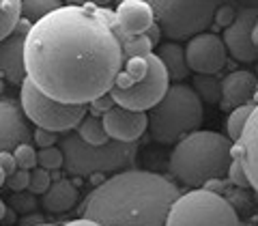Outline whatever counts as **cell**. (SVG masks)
<instances>
[{
    "instance_id": "obj_1",
    "label": "cell",
    "mask_w": 258,
    "mask_h": 226,
    "mask_svg": "<svg viewBox=\"0 0 258 226\" xmlns=\"http://www.w3.org/2000/svg\"><path fill=\"white\" fill-rule=\"evenodd\" d=\"M114 18L99 7L62 5L28 28L24 41L26 78L62 103H91L114 86L123 50Z\"/></svg>"
},
{
    "instance_id": "obj_2",
    "label": "cell",
    "mask_w": 258,
    "mask_h": 226,
    "mask_svg": "<svg viewBox=\"0 0 258 226\" xmlns=\"http://www.w3.org/2000/svg\"><path fill=\"white\" fill-rule=\"evenodd\" d=\"M181 190L168 177L129 168L88 194L82 217L101 226H166Z\"/></svg>"
},
{
    "instance_id": "obj_3",
    "label": "cell",
    "mask_w": 258,
    "mask_h": 226,
    "mask_svg": "<svg viewBox=\"0 0 258 226\" xmlns=\"http://www.w3.org/2000/svg\"><path fill=\"white\" fill-rule=\"evenodd\" d=\"M232 142L217 132H191L176 142L168 168L176 181L189 188H203L211 179H224L230 166Z\"/></svg>"
},
{
    "instance_id": "obj_4",
    "label": "cell",
    "mask_w": 258,
    "mask_h": 226,
    "mask_svg": "<svg viewBox=\"0 0 258 226\" xmlns=\"http://www.w3.org/2000/svg\"><path fill=\"white\" fill-rule=\"evenodd\" d=\"M205 108L191 86L176 82L168 86L166 95L149 112L151 138L161 144H174L183 136L203 125Z\"/></svg>"
},
{
    "instance_id": "obj_5",
    "label": "cell",
    "mask_w": 258,
    "mask_h": 226,
    "mask_svg": "<svg viewBox=\"0 0 258 226\" xmlns=\"http://www.w3.org/2000/svg\"><path fill=\"white\" fill-rule=\"evenodd\" d=\"M62 168L71 177L86 179L101 173H118L127 166L136 164L138 157V142H116L106 144H88L78 136V132H67L60 138Z\"/></svg>"
},
{
    "instance_id": "obj_6",
    "label": "cell",
    "mask_w": 258,
    "mask_h": 226,
    "mask_svg": "<svg viewBox=\"0 0 258 226\" xmlns=\"http://www.w3.org/2000/svg\"><path fill=\"white\" fill-rule=\"evenodd\" d=\"M161 35L183 41L205 32L224 0H147Z\"/></svg>"
},
{
    "instance_id": "obj_7",
    "label": "cell",
    "mask_w": 258,
    "mask_h": 226,
    "mask_svg": "<svg viewBox=\"0 0 258 226\" xmlns=\"http://www.w3.org/2000/svg\"><path fill=\"white\" fill-rule=\"evenodd\" d=\"M166 226H239V215L222 194L194 188L172 203Z\"/></svg>"
},
{
    "instance_id": "obj_8",
    "label": "cell",
    "mask_w": 258,
    "mask_h": 226,
    "mask_svg": "<svg viewBox=\"0 0 258 226\" xmlns=\"http://www.w3.org/2000/svg\"><path fill=\"white\" fill-rule=\"evenodd\" d=\"M20 108L37 127L50 132H71L88 115L86 103H62L47 97L26 78L20 84Z\"/></svg>"
},
{
    "instance_id": "obj_9",
    "label": "cell",
    "mask_w": 258,
    "mask_h": 226,
    "mask_svg": "<svg viewBox=\"0 0 258 226\" xmlns=\"http://www.w3.org/2000/svg\"><path fill=\"white\" fill-rule=\"evenodd\" d=\"M168 86H170V78H168L164 63H161L155 54H149V71L140 82H136L129 88L112 86L108 93L112 99H114L116 106H120V108L147 112L166 95Z\"/></svg>"
},
{
    "instance_id": "obj_10",
    "label": "cell",
    "mask_w": 258,
    "mask_h": 226,
    "mask_svg": "<svg viewBox=\"0 0 258 226\" xmlns=\"http://www.w3.org/2000/svg\"><path fill=\"white\" fill-rule=\"evenodd\" d=\"M226 59H228L226 45L215 32H200L185 45V63H187L189 71H196V74H220L226 67Z\"/></svg>"
},
{
    "instance_id": "obj_11",
    "label": "cell",
    "mask_w": 258,
    "mask_h": 226,
    "mask_svg": "<svg viewBox=\"0 0 258 226\" xmlns=\"http://www.w3.org/2000/svg\"><path fill=\"white\" fill-rule=\"evenodd\" d=\"M258 20V7H243L237 11V18L232 20L228 28H224L222 41L226 45V52L232 54V59L241 63H254L258 61V52L252 43V28Z\"/></svg>"
},
{
    "instance_id": "obj_12",
    "label": "cell",
    "mask_w": 258,
    "mask_h": 226,
    "mask_svg": "<svg viewBox=\"0 0 258 226\" xmlns=\"http://www.w3.org/2000/svg\"><path fill=\"white\" fill-rule=\"evenodd\" d=\"M32 24L28 20H20L9 37L0 41V78L9 80V84H22L26 80L24 69V41Z\"/></svg>"
},
{
    "instance_id": "obj_13",
    "label": "cell",
    "mask_w": 258,
    "mask_h": 226,
    "mask_svg": "<svg viewBox=\"0 0 258 226\" xmlns=\"http://www.w3.org/2000/svg\"><path fill=\"white\" fill-rule=\"evenodd\" d=\"M101 121L110 140H116V142H138L149 127L147 112L127 110L116 106V103L108 112H103Z\"/></svg>"
},
{
    "instance_id": "obj_14",
    "label": "cell",
    "mask_w": 258,
    "mask_h": 226,
    "mask_svg": "<svg viewBox=\"0 0 258 226\" xmlns=\"http://www.w3.org/2000/svg\"><path fill=\"white\" fill-rule=\"evenodd\" d=\"M22 142H30V129L20 101L0 99V151H13Z\"/></svg>"
},
{
    "instance_id": "obj_15",
    "label": "cell",
    "mask_w": 258,
    "mask_h": 226,
    "mask_svg": "<svg viewBox=\"0 0 258 226\" xmlns=\"http://www.w3.org/2000/svg\"><path fill=\"white\" fill-rule=\"evenodd\" d=\"M112 18H114V26L129 37L144 35L155 24L147 0H123L112 13Z\"/></svg>"
},
{
    "instance_id": "obj_16",
    "label": "cell",
    "mask_w": 258,
    "mask_h": 226,
    "mask_svg": "<svg viewBox=\"0 0 258 226\" xmlns=\"http://www.w3.org/2000/svg\"><path fill=\"white\" fill-rule=\"evenodd\" d=\"M237 144H239L241 161H243L249 188L258 194V103L254 106L252 115H249Z\"/></svg>"
},
{
    "instance_id": "obj_17",
    "label": "cell",
    "mask_w": 258,
    "mask_h": 226,
    "mask_svg": "<svg viewBox=\"0 0 258 226\" xmlns=\"http://www.w3.org/2000/svg\"><path fill=\"white\" fill-rule=\"evenodd\" d=\"M256 84H258V78L252 71H245V69L232 71V74H228L222 80V101L220 103L228 110L249 103V99L256 95Z\"/></svg>"
},
{
    "instance_id": "obj_18",
    "label": "cell",
    "mask_w": 258,
    "mask_h": 226,
    "mask_svg": "<svg viewBox=\"0 0 258 226\" xmlns=\"http://www.w3.org/2000/svg\"><path fill=\"white\" fill-rule=\"evenodd\" d=\"M41 205L50 213H67L78 205V185L69 179L52 181L50 188L41 194Z\"/></svg>"
},
{
    "instance_id": "obj_19",
    "label": "cell",
    "mask_w": 258,
    "mask_h": 226,
    "mask_svg": "<svg viewBox=\"0 0 258 226\" xmlns=\"http://www.w3.org/2000/svg\"><path fill=\"white\" fill-rule=\"evenodd\" d=\"M153 54L164 63L170 80L181 82V80H185L189 76V67H187V63H185V47L179 45L176 41H168L164 45H159L157 52H153Z\"/></svg>"
},
{
    "instance_id": "obj_20",
    "label": "cell",
    "mask_w": 258,
    "mask_h": 226,
    "mask_svg": "<svg viewBox=\"0 0 258 226\" xmlns=\"http://www.w3.org/2000/svg\"><path fill=\"white\" fill-rule=\"evenodd\" d=\"M76 129H78V136H80V138H82L84 142H88V144H95V147L110 142V136L106 134V129H103L101 117L86 115V117L78 123Z\"/></svg>"
},
{
    "instance_id": "obj_21",
    "label": "cell",
    "mask_w": 258,
    "mask_h": 226,
    "mask_svg": "<svg viewBox=\"0 0 258 226\" xmlns=\"http://www.w3.org/2000/svg\"><path fill=\"white\" fill-rule=\"evenodd\" d=\"M191 88H194V91H196V95L200 97V101L213 103V106L222 101V80L215 78V76L196 74Z\"/></svg>"
},
{
    "instance_id": "obj_22",
    "label": "cell",
    "mask_w": 258,
    "mask_h": 226,
    "mask_svg": "<svg viewBox=\"0 0 258 226\" xmlns=\"http://www.w3.org/2000/svg\"><path fill=\"white\" fill-rule=\"evenodd\" d=\"M22 20V0H0V41L9 37Z\"/></svg>"
},
{
    "instance_id": "obj_23",
    "label": "cell",
    "mask_w": 258,
    "mask_h": 226,
    "mask_svg": "<svg viewBox=\"0 0 258 226\" xmlns=\"http://www.w3.org/2000/svg\"><path fill=\"white\" fill-rule=\"evenodd\" d=\"M60 7L62 0H22V18L35 24L41 18H45L47 13L60 9Z\"/></svg>"
},
{
    "instance_id": "obj_24",
    "label": "cell",
    "mask_w": 258,
    "mask_h": 226,
    "mask_svg": "<svg viewBox=\"0 0 258 226\" xmlns=\"http://www.w3.org/2000/svg\"><path fill=\"white\" fill-rule=\"evenodd\" d=\"M254 106L256 103H243V106L232 108V112L228 115V121H226V132H228L230 142H237L241 138V132H243V127L247 123L249 115H252Z\"/></svg>"
},
{
    "instance_id": "obj_25",
    "label": "cell",
    "mask_w": 258,
    "mask_h": 226,
    "mask_svg": "<svg viewBox=\"0 0 258 226\" xmlns=\"http://www.w3.org/2000/svg\"><path fill=\"white\" fill-rule=\"evenodd\" d=\"M230 166H228V179L230 183L239 185V188H249V181H247V175H245V168H243V161H241V153H239V144L232 142V149H230Z\"/></svg>"
},
{
    "instance_id": "obj_26",
    "label": "cell",
    "mask_w": 258,
    "mask_h": 226,
    "mask_svg": "<svg viewBox=\"0 0 258 226\" xmlns=\"http://www.w3.org/2000/svg\"><path fill=\"white\" fill-rule=\"evenodd\" d=\"M62 151L60 147H43L37 151V166L45 168V171H60L62 168Z\"/></svg>"
},
{
    "instance_id": "obj_27",
    "label": "cell",
    "mask_w": 258,
    "mask_h": 226,
    "mask_svg": "<svg viewBox=\"0 0 258 226\" xmlns=\"http://www.w3.org/2000/svg\"><path fill=\"white\" fill-rule=\"evenodd\" d=\"M13 157L18 168H24V171H32L37 166V149L32 147L30 142H22L13 149Z\"/></svg>"
},
{
    "instance_id": "obj_28",
    "label": "cell",
    "mask_w": 258,
    "mask_h": 226,
    "mask_svg": "<svg viewBox=\"0 0 258 226\" xmlns=\"http://www.w3.org/2000/svg\"><path fill=\"white\" fill-rule=\"evenodd\" d=\"M123 71L134 80V84L140 82L149 71V56H134V59L123 61Z\"/></svg>"
},
{
    "instance_id": "obj_29",
    "label": "cell",
    "mask_w": 258,
    "mask_h": 226,
    "mask_svg": "<svg viewBox=\"0 0 258 226\" xmlns=\"http://www.w3.org/2000/svg\"><path fill=\"white\" fill-rule=\"evenodd\" d=\"M52 183L50 171H45L41 166H35L30 171V179H28V192L30 194H43Z\"/></svg>"
},
{
    "instance_id": "obj_30",
    "label": "cell",
    "mask_w": 258,
    "mask_h": 226,
    "mask_svg": "<svg viewBox=\"0 0 258 226\" xmlns=\"http://www.w3.org/2000/svg\"><path fill=\"white\" fill-rule=\"evenodd\" d=\"M39 205V200L35 198V194H26V190L24 192H15L13 194V198H11V207H13V211H18L20 215H26V213H32L37 209Z\"/></svg>"
},
{
    "instance_id": "obj_31",
    "label": "cell",
    "mask_w": 258,
    "mask_h": 226,
    "mask_svg": "<svg viewBox=\"0 0 258 226\" xmlns=\"http://www.w3.org/2000/svg\"><path fill=\"white\" fill-rule=\"evenodd\" d=\"M28 179H30V171H24V168H18L15 173L7 175V185H9V190L13 192H24L28 190Z\"/></svg>"
},
{
    "instance_id": "obj_32",
    "label": "cell",
    "mask_w": 258,
    "mask_h": 226,
    "mask_svg": "<svg viewBox=\"0 0 258 226\" xmlns=\"http://www.w3.org/2000/svg\"><path fill=\"white\" fill-rule=\"evenodd\" d=\"M237 18V11H235V7L232 5H220L217 7V11L213 15V22H215V26H220V28H228L232 20Z\"/></svg>"
},
{
    "instance_id": "obj_33",
    "label": "cell",
    "mask_w": 258,
    "mask_h": 226,
    "mask_svg": "<svg viewBox=\"0 0 258 226\" xmlns=\"http://www.w3.org/2000/svg\"><path fill=\"white\" fill-rule=\"evenodd\" d=\"M112 106H114V99L110 97V93L97 97V99H93L91 103H88V108H91V115H93V117L103 115V112H108Z\"/></svg>"
},
{
    "instance_id": "obj_34",
    "label": "cell",
    "mask_w": 258,
    "mask_h": 226,
    "mask_svg": "<svg viewBox=\"0 0 258 226\" xmlns=\"http://www.w3.org/2000/svg\"><path fill=\"white\" fill-rule=\"evenodd\" d=\"M32 138H35V142L43 149V147H54V144L58 142V134H56V132H50V129L37 127V129H35V134H32Z\"/></svg>"
},
{
    "instance_id": "obj_35",
    "label": "cell",
    "mask_w": 258,
    "mask_h": 226,
    "mask_svg": "<svg viewBox=\"0 0 258 226\" xmlns=\"http://www.w3.org/2000/svg\"><path fill=\"white\" fill-rule=\"evenodd\" d=\"M0 168L5 171V175H11L18 171V164H15L13 151H0Z\"/></svg>"
},
{
    "instance_id": "obj_36",
    "label": "cell",
    "mask_w": 258,
    "mask_h": 226,
    "mask_svg": "<svg viewBox=\"0 0 258 226\" xmlns=\"http://www.w3.org/2000/svg\"><path fill=\"white\" fill-rule=\"evenodd\" d=\"M64 5H74V7H106L112 0H62Z\"/></svg>"
},
{
    "instance_id": "obj_37",
    "label": "cell",
    "mask_w": 258,
    "mask_h": 226,
    "mask_svg": "<svg viewBox=\"0 0 258 226\" xmlns=\"http://www.w3.org/2000/svg\"><path fill=\"white\" fill-rule=\"evenodd\" d=\"M41 222H43V220H41V215L35 213V211L20 217V226H35V224H41Z\"/></svg>"
},
{
    "instance_id": "obj_38",
    "label": "cell",
    "mask_w": 258,
    "mask_h": 226,
    "mask_svg": "<svg viewBox=\"0 0 258 226\" xmlns=\"http://www.w3.org/2000/svg\"><path fill=\"white\" fill-rule=\"evenodd\" d=\"M144 35H147V39H149V41L153 43V47H155L157 43H159V37H161V28L157 26V24H153V26L147 30V32H144Z\"/></svg>"
},
{
    "instance_id": "obj_39",
    "label": "cell",
    "mask_w": 258,
    "mask_h": 226,
    "mask_svg": "<svg viewBox=\"0 0 258 226\" xmlns=\"http://www.w3.org/2000/svg\"><path fill=\"white\" fill-rule=\"evenodd\" d=\"M203 188H205V190H211V192H217V194H222V190H224V181H222V179H211V181H207Z\"/></svg>"
},
{
    "instance_id": "obj_40",
    "label": "cell",
    "mask_w": 258,
    "mask_h": 226,
    "mask_svg": "<svg viewBox=\"0 0 258 226\" xmlns=\"http://www.w3.org/2000/svg\"><path fill=\"white\" fill-rule=\"evenodd\" d=\"M62 226H101V224H97L93 220H88V217H78V220H71L67 224H62Z\"/></svg>"
},
{
    "instance_id": "obj_41",
    "label": "cell",
    "mask_w": 258,
    "mask_h": 226,
    "mask_svg": "<svg viewBox=\"0 0 258 226\" xmlns=\"http://www.w3.org/2000/svg\"><path fill=\"white\" fill-rule=\"evenodd\" d=\"M252 43H254V47H256V52H258V20H256V24H254V28H252Z\"/></svg>"
},
{
    "instance_id": "obj_42",
    "label": "cell",
    "mask_w": 258,
    "mask_h": 226,
    "mask_svg": "<svg viewBox=\"0 0 258 226\" xmlns=\"http://www.w3.org/2000/svg\"><path fill=\"white\" fill-rule=\"evenodd\" d=\"M7 211H9V209H7V203L3 198H0V222H5V217H7Z\"/></svg>"
},
{
    "instance_id": "obj_43",
    "label": "cell",
    "mask_w": 258,
    "mask_h": 226,
    "mask_svg": "<svg viewBox=\"0 0 258 226\" xmlns=\"http://www.w3.org/2000/svg\"><path fill=\"white\" fill-rule=\"evenodd\" d=\"M5 181H7V175H5L3 168H0V188H3V185H5Z\"/></svg>"
},
{
    "instance_id": "obj_44",
    "label": "cell",
    "mask_w": 258,
    "mask_h": 226,
    "mask_svg": "<svg viewBox=\"0 0 258 226\" xmlns=\"http://www.w3.org/2000/svg\"><path fill=\"white\" fill-rule=\"evenodd\" d=\"M3 93H5V80L0 78V95H3Z\"/></svg>"
},
{
    "instance_id": "obj_45",
    "label": "cell",
    "mask_w": 258,
    "mask_h": 226,
    "mask_svg": "<svg viewBox=\"0 0 258 226\" xmlns=\"http://www.w3.org/2000/svg\"><path fill=\"white\" fill-rule=\"evenodd\" d=\"M35 226H56V224H50V222H41V224H35Z\"/></svg>"
},
{
    "instance_id": "obj_46",
    "label": "cell",
    "mask_w": 258,
    "mask_h": 226,
    "mask_svg": "<svg viewBox=\"0 0 258 226\" xmlns=\"http://www.w3.org/2000/svg\"><path fill=\"white\" fill-rule=\"evenodd\" d=\"M256 95H258V84H256Z\"/></svg>"
}]
</instances>
